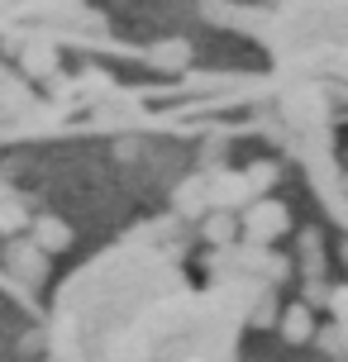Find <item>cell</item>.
Listing matches in <instances>:
<instances>
[{
  "label": "cell",
  "mask_w": 348,
  "mask_h": 362,
  "mask_svg": "<svg viewBox=\"0 0 348 362\" xmlns=\"http://www.w3.org/2000/svg\"><path fill=\"white\" fill-rule=\"evenodd\" d=\"M48 348L53 362H243V300L163 243L120 238L57 286Z\"/></svg>",
  "instance_id": "obj_1"
},
{
  "label": "cell",
  "mask_w": 348,
  "mask_h": 362,
  "mask_svg": "<svg viewBox=\"0 0 348 362\" xmlns=\"http://www.w3.org/2000/svg\"><path fill=\"white\" fill-rule=\"evenodd\" d=\"M262 38L272 43L282 67L311 81H339V90H348V5L267 10Z\"/></svg>",
  "instance_id": "obj_2"
}]
</instances>
